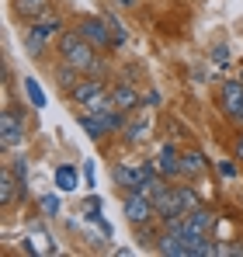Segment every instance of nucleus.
<instances>
[{"instance_id":"obj_30","label":"nucleus","mask_w":243,"mask_h":257,"mask_svg":"<svg viewBox=\"0 0 243 257\" xmlns=\"http://www.w3.org/2000/svg\"><path fill=\"white\" fill-rule=\"evenodd\" d=\"M122 7H136V0H118Z\"/></svg>"},{"instance_id":"obj_6","label":"nucleus","mask_w":243,"mask_h":257,"mask_svg":"<svg viewBox=\"0 0 243 257\" xmlns=\"http://www.w3.org/2000/svg\"><path fill=\"white\" fill-rule=\"evenodd\" d=\"M157 250L167 254V257H198L195 243L188 236H177V233H167V229H163V236L157 240Z\"/></svg>"},{"instance_id":"obj_20","label":"nucleus","mask_w":243,"mask_h":257,"mask_svg":"<svg viewBox=\"0 0 243 257\" xmlns=\"http://www.w3.org/2000/svg\"><path fill=\"white\" fill-rule=\"evenodd\" d=\"M177 198H181V205H184V212H195V209H202V198L191 191V188H177Z\"/></svg>"},{"instance_id":"obj_1","label":"nucleus","mask_w":243,"mask_h":257,"mask_svg":"<svg viewBox=\"0 0 243 257\" xmlns=\"http://www.w3.org/2000/svg\"><path fill=\"white\" fill-rule=\"evenodd\" d=\"M59 56H63V63H70V66H77V70H90L94 66V45L83 39L80 32H66V35H59Z\"/></svg>"},{"instance_id":"obj_16","label":"nucleus","mask_w":243,"mask_h":257,"mask_svg":"<svg viewBox=\"0 0 243 257\" xmlns=\"http://www.w3.org/2000/svg\"><path fill=\"white\" fill-rule=\"evenodd\" d=\"M32 28L42 32L45 39H52V35H59V18H56V14H52V18H49V14H39V18L32 21Z\"/></svg>"},{"instance_id":"obj_17","label":"nucleus","mask_w":243,"mask_h":257,"mask_svg":"<svg viewBox=\"0 0 243 257\" xmlns=\"http://www.w3.org/2000/svg\"><path fill=\"white\" fill-rule=\"evenodd\" d=\"M45 45H49V39H45L42 32H35V28H28V35H25V49H28V56L39 59L42 52H45Z\"/></svg>"},{"instance_id":"obj_23","label":"nucleus","mask_w":243,"mask_h":257,"mask_svg":"<svg viewBox=\"0 0 243 257\" xmlns=\"http://www.w3.org/2000/svg\"><path fill=\"white\" fill-rule=\"evenodd\" d=\"M108 32H111V45H115V49H118V45H125V39H129V35H125V28L118 25V18H108Z\"/></svg>"},{"instance_id":"obj_7","label":"nucleus","mask_w":243,"mask_h":257,"mask_svg":"<svg viewBox=\"0 0 243 257\" xmlns=\"http://www.w3.org/2000/svg\"><path fill=\"white\" fill-rule=\"evenodd\" d=\"M80 35L94 45V49H111L108 21H101V18H83V21H80Z\"/></svg>"},{"instance_id":"obj_9","label":"nucleus","mask_w":243,"mask_h":257,"mask_svg":"<svg viewBox=\"0 0 243 257\" xmlns=\"http://www.w3.org/2000/svg\"><path fill=\"white\" fill-rule=\"evenodd\" d=\"M83 111H87V115H101V118L111 115V111H115V97H111V90H101L97 97H90V101L83 104Z\"/></svg>"},{"instance_id":"obj_29","label":"nucleus","mask_w":243,"mask_h":257,"mask_svg":"<svg viewBox=\"0 0 243 257\" xmlns=\"http://www.w3.org/2000/svg\"><path fill=\"white\" fill-rule=\"evenodd\" d=\"M236 160H243V132H240V139H236Z\"/></svg>"},{"instance_id":"obj_21","label":"nucleus","mask_w":243,"mask_h":257,"mask_svg":"<svg viewBox=\"0 0 243 257\" xmlns=\"http://www.w3.org/2000/svg\"><path fill=\"white\" fill-rule=\"evenodd\" d=\"M14 177H18V184H21L18 191H21V195H28V160H25V157H18V160H14Z\"/></svg>"},{"instance_id":"obj_15","label":"nucleus","mask_w":243,"mask_h":257,"mask_svg":"<svg viewBox=\"0 0 243 257\" xmlns=\"http://www.w3.org/2000/svg\"><path fill=\"white\" fill-rule=\"evenodd\" d=\"M205 171V157L198 150H191V153H184L181 157V174H188V177H195V174Z\"/></svg>"},{"instance_id":"obj_19","label":"nucleus","mask_w":243,"mask_h":257,"mask_svg":"<svg viewBox=\"0 0 243 257\" xmlns=\"http://www.w3.org/2000/svg\"><path fill=\"white\" fill-rule=\"evenodd\" d=\"M188 222H191L198 233H208V229H212V212H205V209H195V212H188Z\"/></svg>"},{"instance_id":"obj_11","label":"nucleus","mask_w":243,"mask_h":257,"mask_svg":"<svg viewBox=\"0 0 243 257\" xmlns=\"http://www.w3.org/2000/svg\"><path fill=\"white\" fill-rule=\"evenodd\" d=\"M101 90H104V84H101L97 77H87V80H80V84H77V90H73L70 97H73L77 104H87V101H90V97H97Z\"/></svg>"},{"instance_id":"obj_4","label":"nucleus","mask_w":243,"mask_h":257,"mask_svg":"<svg viewBox=\"0 0 243 257\" xmlns=\"http://www.w3.org/2000/svg\"><path fill=\"white\" fill-rule=\"evenodd\" d=\"M122 212H125V219H129L132 226H143V222H150V219H153L157 205H153V198H150V195L136 191V195H129V198H125Z\"/></svg>"},{"instance_id":"obj_10","label":"nucleus","mask_w":243,"mask_h":257,"mask_svg":"<svg viewBox=\"0 0 243 257\" xmlns=\"http://www.w3.org/2000/svg\"><path fill=\"white\" fill-rule=\"evenodd\" d=\"M111 97H115V108H118V111H132V108L139 104V94L129 84H115L111 87Z\"/></svg>"},{"instance_id":"obj_2","label":"nucleus","mask_w":243,"mask_h":257,"mask_svg":"<svg viewBox=\"0 0 243 257\" xmlns=\"http://www.w3.org/2000/svg\"><path fill=\"white\" fill-rule=\"evenodd\" d=\"M219 108L229 122L243 125V80H226L219 90Z\"/></svg>"},{"instance_id":"obj_8","label":"nucleus","mask_w":243,"mask_h":257,"mask_svg":"<svg viewBox=\"0 0 243 257\" xmlns=\"http://www.w3.org/2000/svg\"><path fill=\"white\" fill-rule=\"evenodd\" d=\"M153 167H157V174H163V177L181 174V157H177V150H174V146H160V153H157Z\"/></svg>"},{"instance_id":"obj_14","label":"nucleus","mask_w":243,"mask_h":257,"mask_svg":"<svg viewBox=\"0 0 243 257\" xmlns=\"http://www.w3.org/2000/svg\"><path fill=\"white\" fill-rule=\"evenodd\" d=\"M80 125L87 128V136H90V139H101V136L108 132V122H104L101 115H87V111L80 115Z\"/></svg>"},{"instance_id":"obj_24","label":"nucleus","mask_w":243,"mask_h":257,"mask_svg":"<svg viewBox=\"0 0 243 257\" xmlns=\"http://www.w3.org/2000/svg\"><path fill=\"white\" fill-rule=\"evenodd\" d=\"M39 209H42V215H59V198L56 195H42Z\"/></svg>"},{"instance_id":"obj_18","label":"nucleus","mask_w":243,"mask_h":257,"mask_svg":"<svg viewBox=\"0 0 243 257\" xmlns=\"http://www.w3.org/2000/svg\"><path fill=\"white\" fill-rule=\"evenodd\" d=\"M25 94H28V101H32V108H45V94H42L39 80H32V77H25Z\"/></svg>"},{"instance_id":"obj_27","label":"nucleus","mask_w":243,"mask_h":257,"mask_svg":"<svg viewBox=\"0 0 243 257\" xmlns=\"http://www.w3.org/2000/svg\"><path fill=\"white\" fill-rule=\"evenodd\" d=\"M212 59H215L219 66H226V63H229V49H226V45H219V49L212 52Z\"/></svg>"},{"instance_id":"obj_22","label":"nucleus","mask_w":243,"mask_h":257,"mask_svg":"<svg viewBox=\"0 0 243 257\" xmlns=\"http://www.w3.org/2000/svg\"><path fill=\"white\" fill-rule=\"evenodd\" d=\"M146 128H150V122H146V118H139V122H132V125L125 128V139H129V143H139V139L146 136Z\"/></svg>"},{"instance_id":"obj_26","label":"nucleus","mask_w":243,"mask_h":257,"mask_svg":"<svg viewBox=\"0 0 243 257\" xmlns=\"http://www.w3.org/2000/svg\"><path fill=\"white\" fill-rule=\"evenodd\" d=\"M49 0H18V7H21V14H39L42 7H45Z\"/></svg>"},{"instance_id":"obj_12","label":"nucleus","mask_w":243,"mask_h":257,"mask_svg":"<svg viewBox=\"0 0 243 257\" xmlns=\"http://www.w3.org/2000/svg\"><path fill=\"white\" fill-rule=\"evenodd\" d=\"M14 188H21V184H18V177H14V171H7V167H4V171H0V205H4V209L14 202Z\"/></svg>"},{"instance_id":"obj_3","label":"nucleus","mask_w":243,"mask_h":257,"mask_svg":"<svg viewBox=\"0 0 243 257\" xmlns=\"http://www.w3.org/2000/svg\"><path fill=\"white\" fill-rule=\"evenodd\" d=\"M21 139H25V115L18 108H4V115H0V146L14 150Z\"/></svg>"},{"instance_id":"obj_28","label":"nucleus","mask_w":243,"mask_h":257,"mask_svg":"<svg viewBox=\"0 0 243 257\" xmlns=\"http://www.w3.org/2000/svg\"><path fill=\"white\" fill-rule=\"evenodd\" d=\"M219 171L226 174V177H236V167H233V164H222V167H219Z\"/></svg>"},{"instance_id":"obj_5","label":"nucleus","mask_w":243,"mask_h":257,"mask_svg":"<svg viewBox=\"0 0 243 257\" xmlns=\"http://www.w3.org/2000/svg\"><path fill=\"white\" fill-rule=\"evenodd\" d=\"M153 174H157V167H125V164H118V167H115V181H118V188L139 191L143 184L153 181Z\"/></svg>"},{"instance_id":"obj_13","label":"nucleus","mask_w":243,"mask_h":257,"mask_svg":"<svg viewBox=\"0 0 243 257\" xmlns=\"http://www.w3.org/2000/svg\"><path fill=\"white\" fill-rule=\"evenodd\" d=\"M56 188H59V191H73V188H77V167L59 164V167H56Z\"/></svg>"},{"instance_id":"obj_25","label":"nucleus","mask_w":243,"mask_h":257,"mask_svg":"<svg viewBox=\"0 0 243 257\" xmlns=\"http://www.w3.org/2000/svg\"><path fill=\"white\" fill-rule=\"evenodd\" d=\"M101 198H87V202H83V215H87V219H94V222H101Z\"/></svg>"}]
</instances>
